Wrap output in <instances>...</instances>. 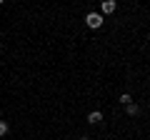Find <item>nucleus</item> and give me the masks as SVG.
Masks as SVG:
<instances>
[{"label": "nucleus", "mask_w": 150, "mask_h": 140, "mask_svg": "<svg viewBox=\"0 0 150 140\" xmlns=\"http://www.w3.org/2000/svg\"><path fill=\"white\" fill-rule=\"evenodd\" d=\"M125 110H128V115H133V118H135V115H140V108L135 105V103H130V105H125Z\"/></svg>", "instance_id": "nucleus-4"}, {"label": "nucleus", "mask_w": 150, "mask_h": 140, "mask_svg": "<svg viewBox=\"0 0 150 140\" xmlns=\"http://www.w3.org/2000/svg\"><path fill=\"white\" fill-rule=\"evenodd\" d=\"M120 103H123V105H130V103H133V98H130L128 93H123V95H120Z\"/></svg>", "instance_id": "nucleus-6"}, {"label": "nucleus", "mask_w": 150, "mask_h": 140, "mask_svg": "<svg viewBox=\"0 0 150 140\" xmlns=\"http://www.w3.org/2000/svg\"><path fill=\"white\" fill-rule=\"evenodd\" d=\"M115 0H103V5H100V15H110V13H115Z\"/></svg>", "instance_id": "nucleus-2"}, {"label": "nucleus", "mask_w": 150, "mask_h": 140, "mask_svg": "<svg viewBox=\"0 0 150 140\" xmlns=\"http://www.w3.org/2000/svg\"><path fill=\"white\" fill-rule=\"evenodd\" d=\"M8 130H10V125H8L5 120H0V138H3V135H8Z\"/></svg>", "instance_id": "nucleus-5"}, {"label": "nucleus", "mask_w": 150, "mask_h": 140, "mask_svg": "<svg viewBox=\"0 0 150 140\" xmlns=\"http://www.w3.org/2000/svg\"><path fill=\"white\" fill-rule=\"evenodd\" d=\"M103 20H105V18H103L100 13H88V15H85V23H88L90 28H100Z\"/></svg>", "instance_id": "nucleus-1"}, {"label": "nucleus", "mask_w": 150, "mask_h": 140, "mask_svg": "<svg viewBox=\"0 0 150 140\" xmlns=\"http://www.w3.org/2000/svg\"><path fill=\"white\" fill-rule=\"evenodd\" d=\"M100 120H103V113H100V110H93V113L88 115V123H90V125H98Z\"/></svg>", "instance_id": "nucleus-3"}, {"label": "nucleus", "mask_w": 150, "mask_h": 140, "mask_svg": "<svg viewBox=\"0 0 150 140\" xmlns=\"http://www.w3.org/2000/svg\"><path fill=\"white\" fill-rule=\"evenodd\" d=\"M80 140H88V138H80Z\"/></svg>", "instance_id": "nucleus-7"}]
</instances>
